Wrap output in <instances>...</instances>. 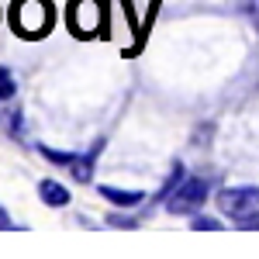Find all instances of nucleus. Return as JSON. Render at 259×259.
Segmentation results:
<instances>
[{"instance_id": "obj_9", "label": "nucleus", "mask_w": 259, "mask_h": 259, "mask_svg": "<svg viewBox=\"0 0 259 259\" xmlns=\"http://www.w3.org/2000/svg\"><path fill=\"white\" fill-rule=\"evenodd\" d=\"M183 166H180V162H173V173H169V180H166V183H162V190H159V200H166L169 197V194H173V190H177L180 183H183Z\"/></svg>"}, {"instance_id": "obj_10", "label": "nucleus", "mask_w": 259, "mask_h": 259, "mask_svg": "<svg viewBox=\"0 0 259 259\" xmlns=\"http://www.w3.org/2000/svg\"><path fill=\"white\" fill-rule=\"evenodd\" d=\"M38 152H41V156H45L49 162H56V166H66V169H69V162H73V156H76V152H56V149H49V145H38Z\"/></svg>"}, {"instance_id": "obj_5", "label": "nucleus", "mask_w": 259, "mask_h": 259, "mask_svg": "<svg viewBox=\"0 0 259 259\" xmlns=\"http://www.w3.org/2000/svg\"><path fill=\"white\" fill-rule=\"evenodd\" d=\"M38 197H41V204L45 207H66L69 204V187H62L59 180H41L38 183Z\"/></svg>"}, {"instance_id": "obj_6", "label": "nucleus", "mask_w": 259, "mask_h": 259, "mask_svg": "<svg viewBox=\"0 0 259 259\" xmlns=\"http://www.w3.org/2000/svg\"><path fill=\"white\" fill-rule=\"evenodd\" d=\"M100 145H94L90 152H83V156H73V162H69V173H73V180L76 183H87V180L94 177V159H97Z\"/></svg>"}, {"instance_id": "obj_11", "label": "nucleus", "mask_w": 259, "mask_h": 259, "mask_svg": "<svg viewBox=\"0 0 259 259\" xmlns=\"http://www.w3.org/2000/svg\"><path fill=\"white\" fill-rule=\"evenodd\" d=\"M194 228H200V232H214V228H218V221L207 218V214H194Z\"/></svg>"}, {"instance_id": "obj_13", "label": "nucleus", "mask_w": 259, "mask_h": 259, "mask_svg": "<svg viewBox=\"0 0 259 259\" xmlns=\"http://www.w3.org/2000/svg\"><path fill=\"white\" fill-rule=\"evenodd\" d=\"M0 228H11V218H7V211L0 207Z\"/></svg>"}, {"instance_id": "obj_3", "label": "nucleus", "mask_w": 259, "mask_h": 259, "mask_svg": "<svg viewBox=\"0 0 259 259\" xmlns=\"http://www.w3.org/2000/svg\"><path fill=\"white\" fill-rule=\"evenodd\" d=\"M207 200V183L200 177H187L177 190L166 197V211L169 214H197Z\"/></svg>"}, {"instance_id": "obj_1", "label": "nucleus", "mask_w": 259, "mask_h": 259, "mask_svg": "<svg viewBox=\"0 0 259 259\" xmlns=\"http://www.w3.org/2000/svg\"><path fill=\"white\" fill-rule=\"evenodd\" d=\"M52 4L49 0H14L11 4V28L21 38H41L52 28Z\"/></svg>"}, {"instance_id": "obj_7", "label": "nucleus", "mask_w": 259, "mask_h": 259, "mask_svg": "<svg viewBox=\"0 0 259 259\" xmlns=\"http://www.w3.org/2000/svg\"><path fill=\"white\" fill-rule=\"evenodd\" d=\"M100 194L111 200L114 207H139L142 200H145V194H139V190H121V187H100Z\"/></svg>"}, {"instance_id": "obj_12", "label": "nucleus", "mask_w": 259, "mask_h": 259, "mask_svg": "<svg viewBox=\"0 0 259 259\" xmlns=\"http://www.w3.org/2000/svg\"><path fill=\"white\" fill-rule=\"evenodd\" d=\"M107 225H114V228H135V221H132V218H121V214H111Z\"/></svg>"}, {"instance_id": "obj_2", "label": "nucleus", "mask_w": 259, "mask_h": 259, "mask_svg": "<svg viewBox=\"0 0 259 259\" xmlns=\"http://www.w3.org/2000/svg\"><path fill=\"white\" fill-rule=\"evenodd\" d=\"M218 211L239 225H259V187H228L218 194Z\"/></svg>"}, {"instance_id": "obj_4", "label": "nucleus", "mask_w": 259, "mask_h": 259, "mask_svg": "<svg viewBox=\"0 0 259 259\" xmlns=\"http://www.w3.org/2000/svg\"><path fill=\"white\" fill-rule=\"evenodd\" d=\"M66 24L76 38H90L100 28V4L97 0H69L66 7Z\"/></svg>"}, {"instance_id": "obj_8", "label": "nucleus", "mask_w": 259, "mask_h": 259, "mask_svg": "<svg viewBox=\"0 0 259 259\" xmlns=\"http://www.w3.org/2000/svg\"><path fill=\"white\" fill-rule=\"evenodd\" d=\"M18 94V83H14V73L7 66H0V100H11Z\"/></svg>"}]
</instances>
